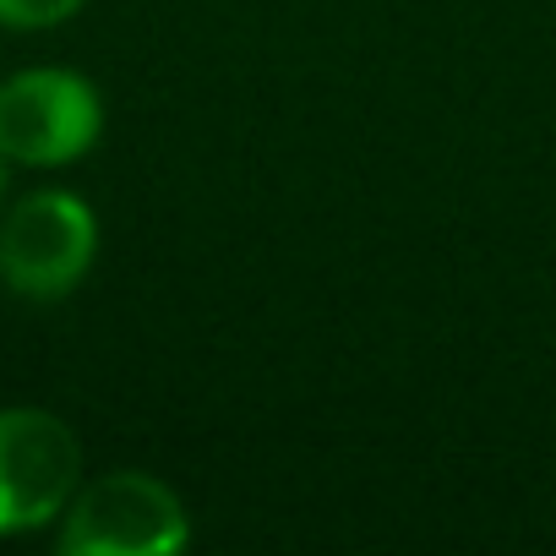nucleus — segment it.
I'll list each match as a JSON object with an SVG mask.
<instances>
[{"label":"nucleus","mask_w":556,"mask_h":556,"mask_svg":"<svg viewBox=\"0 0 556 556\" xmlns=\"http://www.w3.org/2000/svg\"><path fill=\"white\" fill-rule=\"evenodd\" d=\"M191 540V513L148 469H110L83 480L61 513L66 556H175Z\"/></svg>","instance_id":"1"},{"label":"nucleus","mask_w":556,"mask_h":556,"mask_svg":"<svg viewBox=\"0 0 556 556\" xmlns=\"http://www.w3.org/2000/svg\"><path fill=\"white\" fill-rule=\"evenodd\" d=\"M99 256V218L77 191H34L0 218V285L23 301H66Z\"/></svg>","instance_id":"2"},{"label":"nucleus","mask_w":556,"mask_h":556,"mask_svg":"<svg viewBox=\"0 0 556 556\" xmlns=\"http://www.w3.org/2000/svg\"><path fill=\"white\" fill-rule=\"evenodd\" d=\"M77 485L83 442L61 415L34 404L0 409V540L55 523Z\"/></svg>","instance_id":"3"},{"label":"nucleus","mask_w":556,"mask_h":556,"mask_svg":"<svg viewBox=\"0 0 556 556\" xmlns=\"http://www.w3.org/2000/svg\"><path fill=\"white\" fill-rule=\"evenodd\" d=\"M104 131V99L83 72L34 66L0 83V153L28 169L83 159Z\"/></svg>","instance_id":"4"},{"label":"nucleus","mask_w":556,"mask_h":556,"mask_svg":"<svg viewBox=\"0 0 556 556\" xmlns=\"http://www.w3.org/2000/svg\"><path fill=\"white\" fill-rule=\"evenodd\" d=\"M83 7L88 0H0V28H55Z\"/></svg>","instance_id":"5"},{"label":"nucleus","mask_w":556,"mask_h":556,"mask_svg":"<svg viewBox=\"0 0 556 556\" xmlns=\"http://www.w3.org/2000/svg\"><path fill=\"white\" fill-rule=\"evenodd\" d=\"M7 186H12V159L0 153V202H7Z\"/></svg>","instance_id":"6"}]
</instances>
